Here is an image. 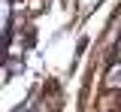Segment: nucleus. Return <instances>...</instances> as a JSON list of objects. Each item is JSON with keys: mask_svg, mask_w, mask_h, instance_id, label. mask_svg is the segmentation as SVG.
Instances as JSON below:
<instances>
[{"mask_svg": "<svg viewBox=\"0 0 121 112\" xmlns=\"http://www.w3.org/2000/svg\"><path fill=\"white\" fill-rule=\"evenodd\" d=\"M109 85H112V88H121V67H115V70L109 73Z\"/></svg>", "mask_w": 121, "mask_h": 112, "instance_id": "nucleus-1", "label": "nucleus"}]
</instances>
